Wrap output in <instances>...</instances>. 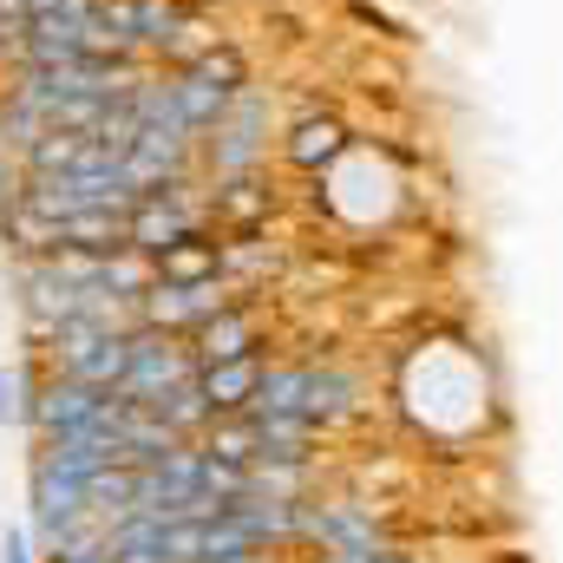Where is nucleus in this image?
Segmentation results:
<instances>
[{
	"label": "nucleus",
	"instance_id": "1",
	"mask_svg": "<svg viewBox=\"0 0 563 563\" xmlns=\"http://www.w3.org/2000/svg\"><path fill=\"white\" fill-rule=\"evenodd\" d=\"M223 308L217 282H157L151 295L139 301V321L144 328H197Z\"/></svg>",
	"mask_w": 563,
	"mask_h": 563
},
{
	"label": "nucleus",
	"instance_id": "2",
	"mask_svg": "<svg viewBox=\"0 0 563 563\" xmlns=\"http://www.w3.org/2000/svg\"><path fill=\"white\" fill-rule=\"evenodd\" d=\"M197 387H203L210 413H250V400H256V387H263V361H256V354L210 361V367H197Z\"/></svg>",
	"mask_w": 563,
	"mask_h": 563
},
{
	"label": "nucleus",
	"instance_id": "3",
	"mask_svg": "<svg viewBox=\"0 0 563 563\" xmlns=\"http://www.w3.org/2000/svg\"><path fill=\"white\" fill-rule=\"evenodd\" d=\"M256 347V321L243 314V308H217L210 321H197L190 328V354H197V367H210V361H236V354H250Z\"/></svg>",
	"mask_w": 563,
	"mask_h": 563
},
{
	"label": "nucleus",
	"instance_id": "4",
	"mask_svg": "<svg viewBox=\"0 0 563 563\" xmlns=\"http://www.w3.org/2000/svg\"><path fill=\"white\" fill-rule=\"evenodd\" d=\"M157 263V282H217L223 276V243H210V236H184V243H170L164 256H151Z\"/></svg>",
	"mask_w": 563,
	"mask_h": 563
},
{
	"label": "nucleus",
	"instance_id": "5",
	"mask_svg": "<svg viewBox=\"0 0 563 563\" xmlns=\"http://www.w3.org/2000/svg\"><path fill=\"white\" fill-rule=\"evenodd\" d=\"M341 151H347V125H341V119H301V125L288 132V157H295L301 170L334 164Z\"/></svg>",
	"mask_w": 563,
	"mask_h": 563
},
{
	"label": "nucleus",
	"instance_id": "6",
	"mask_svg": "<svg viewBox=\"0 0 563 563\" xmlns=\"http://www.w3.org/2000/svg\"><path fill=\"white\" fill-rule=\"evenodd\" d=\"M170 106H177V119H184L190 132H203V125H223V112H230V92H217V86H203L197 73H184V79L170 86Z\"/></svg>",
	"mask_w": 563,
	"mask_h": 563
},
{
	"label": "nucleus",
	"instance_id": "7",
	"mask_svg": "<svg viewBox=\"0 0 563 563\" xmlns=\"http://www.w3.org/2000/svg\"><path fill=\"white\" fill-rule=\"evenodd\" d=\"M341 413H354V380H347V374H314V367H308V420L328 426V420H341Z\"/></svg>",
	"mask_w": 563,
	"mask_h": 563
},
{
	"label": "nucleus",
	"instance_id": "8",
	"mask_svg": "<svg viewBox=\"0 0 563 563\" xmlns=\"http://www.w3.org/2000/svg\"><path fill=\"white\" fill-rule=\"evenodd\" d=\"M184 73H197L203 86H217V92H230V99H236V92H243V79H250L243 53H236V46H223V40H217V46H210L197 66H184Z\"/></svg>",
	"mask_w": 563,
	"mask_h": 563
},
{
	"label": "nucleus",
	"instance_id": "9",
	"mask_svg": "<svg viewBox=\"0 0 563 563\" xmlns=\"http://www.w3.org/2000/svg\"><path fill=\"white\" fill-rule=\"evenodd\" d=\"M217 210H223L230 223H256V217H269V190H256L250 177H236V184L217 190Z\"/></svg>",
	"mask_w": 563,
	"mask_h": 563
},
{
	"label": "nucleus",
	"instance_id": "10",
	"mask_svg": "<svg viewBox=\"0 0 563 563\" xmlns=\"http://www.w3.org/2000/svg\"><path fill=\"white\" fill-rule=\"evenodd\" d=\"M210 46H217V26H203L197 13H190V20H184V26H177L170 40H164V53H170L177 66H197V59H203Z\"/></svg>",
	"mask_w": 563,
	"mask_h": 563
},
{
	"label": "nucleus",
	"instance_id": "11",
	"mask_svg": "<svg viewBox=\"0 0 563 563\" xmlns=\"http://www.w3.org/2000/svg\"><path fill=\"white\" fill-rule=\"evenodd\" d=\"M367 563H413V558H400V551H374Z\"/></svg>",
	"mask_w": 563,
	"mask_h": 563
},
{
	"label": "nucleus",
	"instance_id": "12",
	"mask_svg": "<svg viewBox=\"0 0 563 563\" xmlns=\"http://www.w3.org/2000/svg\"><path fill=\"white\" fill-rule=\"evenodd\" d=\"M7 563H26V551H20V538H7Z\"/></svg>",
	"mask_w": 563,
	"mask_h": 563
}]
</instances>
